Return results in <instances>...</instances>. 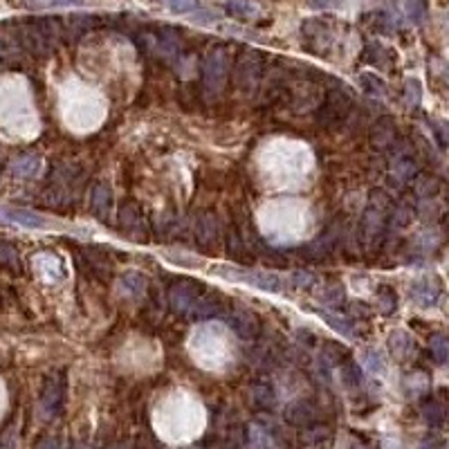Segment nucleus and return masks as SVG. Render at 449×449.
Masks as SVG:
<instances>
[{"instance_id":"1a4fd4ad","label":"nucleus","mask_w":449,"mask_h":449,"mask_svg":"<svg viewBox=\"0 0 449 449\" xmlns=\"http://www.w3.org/2000/svg\"><path fill=\"white\" fill-rule=\"evenodd\" d=\"M227 321L243 339H249V337L256 335V319L252 315H247L245 310H236V313H232L227 317Z\"/></svg>"},{"instance_id":"0eeeda50","label":"nucleus","mask_w":449,"mask_h":449,"mask_svg":"<svg viewBox=\"0 0 449 449\" xmlns=\"http://www.w3.org/2000/svg\"><path fill=\"white\" fill-rule=\"evenodd\" d=\"M317 418V411L315 407L310 405V402L306 400H299V402H292L290 407L285 409V420L297 424V427H308V424H313Z\"/></svg>"},{"instance_id":"4468645a","label":"nucleus","mask_w":449,"mask_h":449,"mask_svg":"<svg viewBox=\"0 0 449 449\" xmlns=\"http://www.w3.org/2000/svg\"><path fill=\"white\" fill-rule=\"evenodd\" d=\"M429 353L436 364H447L449 362V337L443 332H436L429 339Z\"/></svg>"},{"instance_id":"9d476101","label":"nucleus","mask_w":449,"mask_h":449,"mask_svg":"<svg viewBox=\"0 0 449 449\" xmlns=\"http://www.w3.org/2000/svg\"><path fill=\"white\" fill-rule=\"evenodd\" d=\"M110 202H112V191L106 187V184H97L92 189V212L99 218H106L110 212Z\"/></svg>"},{"instance_id":"a211bd4d","label":"nucleus","mask_w":449,"mask_h":449,"mask_svg":"<svg viewBox=\"0 0 449 449\" xmlns=\"http://www.w3.org/2000/svg\"><path fill=\"white\" fill-rule=\"evenodd\" d=\"M360 84H362V88L368 92V95H373V97H384L389 92V88H386V84L382 82V79L371 74V72L360 74Z\"/></svg>"},{"instance_id":"f8f14e48","label":"nucleus","mask_w":449,"mask_h":449,"mask_svg":"<svg viewBox=\"0 0 449 449\" xmlns=\"http://www.w3.org/2000/svg\"><path fill=\"white\" fill-rule=\"evenodd\" d=\"M11 171L18 178H34L41 171V157L37 155H20L18 160L11 162Z\"/></svg>"},{"instance_id":"bb28decb","label":"nucleus","mask_w":449,"mask_h":449,"mask_svg":"<svg viewBox=\"0 0 449 449\" xmlns=\"http://www.w3.org/2000/svg\"><path fill=\"white\" fill-rule=\"evenodd\" d=\"M341 375H344V382H346L349 386H358V384L362 382V366L351 362V364L344 366Z\"/></svg>"},{"instance_id":"dca6fc26","label":"nucleus","mask_w":449,"mask_h":449,"mask_svg":"<svg viewBox=\"0 0 449 449\" xmlns=\"http://www.w3.org/2000/svg\"><path fill=\"white\" fill-rule=\"evenodd\" d=\"M193 310H195V317H212V315L221 313L223 306H221V299L204 294L202 299H198V301H195Z\"/></svg>"},{"instance_id":"aec40b11","label":"nucleus","mask_w":449,"mask_h":449,"mask_svg":"<svg viewBox=\"0 0 449 449\" xmlns=\"http://www.w3.org/2000/svg\"><path fill=\"white\" fill-rule=\"evenodd\" d=\"M321 319H324L326 324H330L335 330H339L341 335H349V337L355 335L353 324H351V321H349L346 317H337L335 313H324V310H321Z\"/></svg>"},{"instance_id":"7ed1b4c3","label":"nucleus","mask_w":449,"mask_h":449,"mask_svg":"<svg viewBox=\"0 0 449 449\" xmlns=\"http://www.w3.org/2000/svg\"><path fill=\"white\" fill-rule=\"evenodd\" d=\"M0 223H11V225H20L27 229L48 227V221H45L43 216L27 212V209H18V207H5V204H0Z\"/></svg>"},{"instance_id":"cd10ccee","label":"nucleus","mask_w":449,"mask_h":449,"mask_svg":"<svg viewBox=\"0 0 449 449\" xmlns=\"http://www.w3.org/2000/svg\"><path fill=\"white\" fill-rule=\"evenodd\" d=\"M420 84L416 82V79H407L405 84V99L409 101V106H418L420 103Z\"/></svg>"},{"instance_id":"6ab92c4d","label":"nucleus","mask_w":449,"mask_h":449,"mask_svg":"<svg viewBox=\"0 0 449 449\" xmlns=\"http://www.w3.org/2000/svg\"><path fill=\"white\" fill-rule=\"evenodd\" d=\"M164 5L180 16H193L200 9V0H164Z\"/></svg>"},{"instance_id":"9b49d317","label":"nucleus","mask_w":449,"mask_h":449,"mask_svg":"<svg viewBox=\"0 0 449 449\" xmlns=\"http://www.w3.org/2000/svg\"><path fill=\"white\" fill-rule=\"evenodd\" d=\"M37 268L39 272L45 276V279H50V281H59L63 279V266H61V261L52 256V254H39L37 256Z\"/></svg>"},{"instance_id":"f257e3e1","label":"nucleus","mask_w":449,"mask_h":449,"mask_svg":"<svg viewBox=\"0 0 449 449\" xmlns=\"http://www.w3.org/2000/svg\"><path fill=\"white\" fill-rule=\"evenodd\" d=\"M221 276L229 281H240L247 283L252 287H259V290L266 292H281V279L276 274L270 272H256V270H243V268H229V266H221L216 270Z\"/></svg>"},{"instance_id":"2eb2a0df","label":"nucleus","mask_w":449,"mask_h":449,"mask_svg":"<svg viewBox=\"0 0 449 449\" xmlns=\"http://www.w3.org/2000/svg\"><path fill=\"white\" fill-rule=\"evenodd\" d=\"M119 290L126 292V294H131V297H140L146 290V279L140 272H129L119 281Z\"/></svg>"},{"instance_id":"2f4dec72","label":"nucleus","mask_w":449,"mask_h":449,"mask_svg":"<svg viewBox=\"0 0 449 449\" xmlns=\"http://www.w3.org/2000/svg\"><path fill=\"white\" fill-rule=\"evenodd\" d=\"M193 20L195 22H202V25H209V22H214L216 20V11H212V9H198L193 14Z\"/></svg>"},{"instance_id":"ddd939ff","label":"nucleus","mask_w":449,"mask_h":449,"mask_svg":"<svg viewBox=\"0 0 449 449\" xmlns=\"http://www.w3.org/2000/svg\"><path fill=\"white\" fill-rule=\"evenodd\" d=\"M422 416L431 424V427H443L445 420H447V407L438 400H429L422 405Z\"/></svg>"},{"instance_id":"7c9ffc66","label":"nucleus","mask_w":449,"mask_h":449,"mask_svg":"<svg viewBox=\"0 0 449 449\" xmlns=\"http://www.w3.org/2000/svg\"><path fill=\"white\" fill-rule=\"evenodd\" d=\"M346 5V0H310V9H341Z\"/></svg>"},{"instance_id":"f03ea898","label":"nucleus","mask_w":449,"mask_h":449,"mask_svg":"<svg viewBox=\"0 0 449 449\" xmlns=\"http://www.w3.org/2000/svg\"><path fill=\"white\" fill-rule=\"evenodd\" d=\"M443 297V283L436 276H420V279L411 285V299L422 308H431L441 301Z\"/></svg>"},{"instance_id":"c85d7f7f","label":"nucleus","mask_w":449,"mask_h":449,"mask_svg":"<svg viewBox=\"0 0 449 449\" xmlns=\"http://www.w3.org/2000/svg\"><path fill=\"white\" fill-rule=\"evenodd\" d=\"M379 308H382L386 315H391L396 310V292L391 290V287H382V290H379Z\"/></svg>"},{"instance_id":"c756f323","label":"nucleus","mask_w":449,"mask_h":449,"mask_svg":"<svg viewBox=\"0 0 449 449\" xmlns=\"http://www.w3.org/2000/svg\"><path fill=\"white\" fill-rule=\"evenodd\" d=\"M254 402L261 407V409H268V407H272V400H274V393L268 389V386H256V391H254Z\"/></svg>"},{"instance_id":"5701e85b","label":"nucleus","mask_w":449,"mask_h":449,"mask_svg":"<svg viewBox=\"0 0 449 449\" xmlns=\"http://www.w3.org/2000/svg\"><path fill=\"white\" fill-rule=\"evenodd\" d=\"M86 0H27L30 7L37 9H54V7H74V5H84Z\"/></svg>"},{"instance_id":"39448f33","label":"nucleus","mask_w":449,"mask_h":449,"mask_svg":"<svg viewBox=\"0 0 449 449\" xmlns=\"http://www.w3.org/2000/svg\"><path fill=\"white\" fill-rule=\"evenodd\" d=\"M200 299V285L193 281H180L178 285L171 287V304L178 313H187L195 306Z\"/></svg>"},{"instance_id":"6e6552de","label":"nucleus","mask_w":449,"mask_h":449,"mask_svg":"<svg viewBox=\"0 0 449 449\" xmlns=\"http://www.w3.org/2000/svg\"><path fill=\"white\" fill-rule=\"evenodd\" d=\"M389 351L398 362H405L411 358L413 351H416V344H413L407 330H396L393 335L389 337Z\"/></svg>"},{"instance_id":"4be33fe9","label":"nucleus","mask_w":449,"mask_h":449,"mask_svg":"<svg viewBox=\"0 0 449 449\" xmlns=\"http://www.w3.org/2000/svg\"><path fill=\"white\" fill-rule=\"evenodd\" d=\"M227 11L236 18H249L256 14V7L245 3V0H229L227 3Z\"/></svg>"},{"instance_id":"a878e982","label":"nucleus","mask_w":449,"mask_h":449,"mask_svg":"<svg viewBox=\"0 0 449 449\" xmlns=\"http://www.w3.org/2000/svg\"><path fill=\"white\" fill-rule=\"evenodd\" d=\"M364 368H366V371H371V373H382V371H384V360H382V355L375 353V351L364 353Z\"/></svg>"},{"instance_id":"412c9836","label":"nucleus","mask_w":449,"mask_h":449,"mask_svg":"<svg viewBox=\"0 0 449 449\" xmlns=\"http://www.w3.org/2000/svg\"><path fill=\"white\" fill-rule=\"evenodd\" d=\"M393 137V122L391 119H382L375 129H373V144L375 146H386Z\"/></svg>"},{"instance_id":"20e7f679","label":"nucleus","mask_w":449,"mask_h":449,"mask_svg":"<svg viewBox=\"0 0 449 449\" xmlns=\"http://www.w3.org/2000/svg\"><path fill=\"white\" fill-rule=\"evenodd\" d=\"M225 74H227V56L223 50H216L207 56V61H204V86L212 92H216L223 86Z\"/></svg>"},{"instance_id":"72a5a7b5","label":"nucleus","mask_w":449,"mask_h":449,"mask_svg":"<svg viewBox=\"0 0 449 449\" xmlns=\"http://www.w3.org/2000/svg\"><path fill=\"white\" fill-rule=\"evenodd\" d=\"M39 449H61V441L59 438H45Z\"/></svg>"},{"instance_id":"b1692460","label":"nucleus","mask_w":449,"mask_h":449,"mask_svg":"<svg viewBox=\"0 0 449 449\" xmlns=\"http://www.w3.org/2000/svg\"><path fill=\"white\" fill-rule=\"evenodd\" d=\"M405 9H407V16L413 22H422L427 18V5H424V0H407Z\"/></svg>"},{"instance_id":"423d86ee","label":"nucleus","mask_w":449,"mask_h":449,"mask_svg":"<svg viewBox=\"0 0 449 449\" xmlns=\"http://www.w3.org/2000/svg\"><path fill=\"white\" fill-rule=\"evenodd\" d=\"M61 402H63V382L59 377L48 379V384L43 389V396H41V409L45 416H54V413H59L61 409Z\"/></svg>"},{"instance_id":"393cba45","label":"nucleus","mask_w":449,"mask_h":449,"mask_svg":"<svg viewBox=\"0 0 449 449\" xmlns=\"http://www.w3.org/2000/svg\"><path fill=\"white\" fill-rule=\"evenodd\" d=\"M384 54H389V52L379 43H368L366 45V52H364V59L368 63H375V65L382 67L384 65Z\"/></svg>"},{"instance_id":"473e14b6","label":"nucleus","mask_w":449,"mask_h":449,"mask_svg":"<svg viewBox=\"0 0 449 449\" xmlns=\"http://www.w3.org/2000/svg\"><path fill=\"white\" fill-rule=\"evenodd\" d=\"M294 283L297 285H306V287H310L315 283V279L310 274H306V272H299V274H294Z\"/></svg>"},{"instance_id":"f3484780","label":"nucleus","mask_w":449,"mask_h":449,"mask_svg":"<svg viewBox=\"0 0 449 449\" xmlns=\"http://www.w3.org/2000/svg\"><path fill=\"white\" fill-rule=\"evenodd\" d=\"M252 445L256 449H274L276 438L270 429L263 427V424H254V427H252Z\"/></svg>"}]
</instances>
